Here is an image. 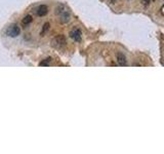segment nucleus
<instances>
[{"instance_id":"6","label":"nucleus","mask_w":164,"mask_h":154,"mask_svg":"<svg viewBox=\"0 0 164 154\" xmlns=\"http://www.w3.org/2000/svg\"><path fill=\"white\" fill-rule=\"evenodd\" d=\"M47 12H48V8L46 5H40L37 9V15H39V17H43Z\"/></svg>"},{"instance_id":"8","label":"nucleus","mask_w":164,"mask_h":154,"mask_svg":"<svg viewBox=\"0 0 164 154\" xmlns=\"http://www.w3.org/2000/svg\"><path fill=\"white\" fill-rule=\"evenodd\" d=\"M48 28H49V24L46 23L45 25H44V28L42 29V31H41V36H43V34L48 30Z\"/></svg>"},{"instance_id":"7","label":"nucleus","mask_w":164,"mask_h":154,"mask_svg":"<svg viewBox=\"0 0 164 154\" xmlns=\"http://www.w3.org/2000/svg\"><path fill=\"white\" fill-rule=\"evenodd\" d=\"M32 22V17L31 15H26V17L23 19V21H22V23L23 25H29Z\"/></svg>"},{"instance_id":"4","label":"nucleus","mask_w":164,"mask_h":154,"mask_svg":"<svg viewBox=\"0 0 164 154\" xmlns=\"http://www.w3.org/2000/svg\"><path fill=\"white\" fill-rule=\"evenodd\" d=\"M70 37L72 38L73 40L79 42V41H81V31H80L79 29H74V30L70 32Z\"/></svg>"},{"instance_id":"10","label":"nucleus","mask_w":164,"mask_h":154,"mask_svg":"<svg viewBox=\"0 0 164 154\" xmlns=\"http://www.w3.org/2000/svg\"><path fill=\"white\" fill-rule=\"evenodd\" d=\"M50 61V59H47L46 61H44V62H41L40 64H39V66H47L48 65V62Z\"/></svg>"},{"instance_id":"5","label":"nucleus","mask_w":164,"mask_h":154,"mask_svg":"<svg viewBox=\"0 0 164 154\" xmlns=\"http://www.w3.org/2000/svg\"><path fill=\"white\" fill-rule=\"evenodd\" d=\"M116 59H117L118 65H120V66H122V67H124V66H126V65H127L126 57H125L123 53H118L116 54Z\"/></svg>"},{"instance_id":"1","label":"nucleus","mask_w":164,"mask_h":154,"mask_svg":"<svg viewBox=\"0 0 164 154\" xmlns=\"http://www.w3.org/2000/svg\"><path fill=\"white\" fill-rule=\"evenodd\" d=\"M57 14L61 15V22L62 23H68L70 21V14L68 11H66L64 5H60L57 6Z\"/></svg>"},{"instance_id":"2","label":"nucleus","mask_w":164,"mask_h":154,"mask_svg":"<svg viewBox=\"0 0 164 154\" xmlns=\"http://www.w3.org/2000/svg\"><path fill=\"white\" fill-rule=\"evenodd\" d=\"M51 45L57 49H62L66 45V37L64 35H59V36L54 37L51 41Z\"/></svg>"},{"instance_id":"11","label":"nucleus","mask_w":164,"mask_h":154,"mask_svg":"<svg viewBox=\"0 0 164 154\" xmlns=\"http://www.w3.org/2000/svg\"><path fill=\"white\" fill-rule=\"evenodd\" d=\"M153 1H155V0H153Z\"/></svg>"},{"instance_id":"3","label":"nucleus","mask_w":164,"mask_h":154,"mask_svg":"<svg viewBox=\"0 0 164 154\" xmlns=\"http://www.w3.org/2000/svg\"><path fill=\"white\" fill-rule=\"evenodd\" d=\"M20 28H19V26L18 25H11V27H9L7 29V31H6V33H7L8 36H11V37H17L20 35Z\"/></svg>"},{"instance_id":"9","label":"nucleus","mask_w":164,"mask_h":154,"mask_svg":"<svg viewBox=\"0 0 164 154\" xmlns=\"http://www.w3.org/2000/svg\"><path fill=\"white\" fill-rule=\"evenodd\" d=\"M141 4H143L144 6H148L150 4L151 0H141Z\"/></svg>"}]
</instances>
